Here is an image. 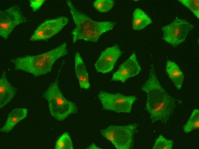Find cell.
I'll return each instance as SVG.
<instances>
[{
    "label": "cell",
    "mask_w": 199,
    "mask_h": 149,
    "mask_svg": "<svg viewBox=\"0 0 199 149\" xmlns=\"http://www.w3.org/2000/svg\"><path fill=\"white\" fill-rule=\"evenodd\" d=\"M141 89L146 94L145 109L150 115L152 123L160 121L166 125L176 106V100L161 85L152 65L150 66L149 77Z\"/></svg>",
    "instance_id": "1"
},
{
    "label": "cell",
    "mask_w": 199,
    "mask_h": 149,
    "mask_svg": "<svg viewBox=\"0 0 199 149\" xmlns=\"http://www.w3.org/2000/svg\"><path fill=\"white\" fill-rule=\"evenodd\" d=\"M68 54L67 44L64 42L47 52L36 55L16 58L11 62L15 70L22 71L37 77L51 72L55 62Z\"/></svg>",
    "instance_id": "2"
},
{
    "label": "cell",
    "mask_w": 199,
    "mask_h": 149,
    "mask_svg": "<svg viewBox=\"0 0 199 149\" xmlns=\"http://www.w3.org/2000/svg\"><path fill=\"white\" fill-rule=\"evenodd\" d=\"M66 3L75 25L72 32L73 44L80 40L96 42L102 34L112 30L116 25L111 21L94 20L76 9L71 1L67 0Z\"/></svg>",
    "instance_id": "3"
},
{
    "label": "cell",
    "mask_w": 199,
    "mask_h": 149,
    "mask_svg": "<svg viewBox=\"0 0 199 149\" xmlns=\"http://www.w3.org/2000/svg\"><path fill=\"white\" fill-rule=\"evenodd\" d=\"M61 68L59 70L54 81L43 93L47 101L50 114L57 120L62 121L69 116L76 113L77 107L73 102L66 99L60 89L59 79Z\"/></svg>",
    "instance_id": "4"
},
{
    "label": "cell",
    "mask_w": 199,
    "mask_h": 149,
    "mask_svg": "<svg viewBox=\"0 0 199 149\" xmlns=\"http://www.w3.org/2000/svg\"><path fill=\"white\" fill-rule=\"evenodd\" d=\"M138 125L135 123L123 126L110 125L100 130L101 135L117 149H129L134 143Z\"/></svg>",
    "instance_id": "5"
},
{
    "label": "cell",
    "mask_w": 199,
    "mask_h": 149,
    "mask_svg": "<svg viewBox=\"0 0 199 149\" xmlns=\"http://www.w3.org/2000/svg\"><path fill=\"white\" fill-rule=\"evenodd\" d=\"M103 109L118 113H129L137 98L134 95H126L120 93H110L101 91L97 95Z\"/></svg>",
    "instance_id": "6"
},
{
    "label": "cell",
    "mask_w": 199,
    "mask_h": 149,
    "mask_svg": "<svg viewBox=\"0 0 199 149\" xmlns=\"http://www.w3.org/2000/svg\"><path fill=\"white\" fill-rule=\"evenodd\" d=\"M194 26L185 19L176 18L172 22L163 26L162 39L174 47L184 42Z\"/></svg>",
    "instance_id": "7"
},
{
    "label": "cell",
    "mask_w": 199,
    "mask_h": 149,
    "mask_svg": "<svg viewBox=\"0 0 199 149\" xmlns=\"http://www.w3.org/2000/svg\"><path fill=\"white\" fill-rule=\"evenodd\" d=\"M27 18L21 8L17 5L11 6L0 11V35L6 40L18 25L27 22Z\"/></svg>",
    "instance_id": "8"
},
{
    "label": "cell",
    "mask_w": 199,
    "mask_h": 149,
    "mask_svg": "<svg viewBox=\"0 0 199 149\" xmlns=\"http://www.w3.org/2000/svg\"><path fill=\"white\" fill-rule=\"evenodd\" d=\"M69 21V19L64 16L47 20L36 28L29 40L32 41L47 40L59 33Z\"/></svg>",
    "instance_id": "9"
},
{
    "label": "cell",
    "mask_w": 199,
    "mask_h": 149,
    "mask_svg": "<svg viewBox=\"0 0 199 149\" xmlns=\"http://www.w3.org/2000/svg\"><path fill=\"white\" fill-rule=\"evenodd\" d=\"M122 54V51L117 45L107 48L102 51L94 64L96 71L103 74L110 72Z\"/></svg>",
    "instance_id": "10"
},
{
    "label": "cell",
    "mask_w": 199,
    "mask_h": 149,
    "mask_svg": "<svg viewBox=\"0 0 199 149\" xmlns=\"http://www.w3.org/2000/svg\"><path fill=\"white\" fill-rule=\"evenodd\" d=\"M141 70V67L137 60L136 53L134 52L120 65L113 74L111 81L124 83L128 79L137 75Z\"/></svg>",
    "instance_id": "11"
},
{
    "label": "cell",
    "mask_w": 199,
    "mask_h": 149,
    "mask_svg": "<svg viewBox=\"0 0 199 149\" xmlns=\"http://www.w3.org/2000/svg\"><path fill=\"white\" fill-rule=\"evenodd\" d=\"M17 92L16 88L8 80L6 72L1 74L0 79V108L1 109L10 102Z\"/></svg>",
    "instance_id": "12"
},
{
    "label": "cell",
    "mask_w": 199,
    "mask_h": 149,
    "mask_svg": "<svg viewBox=\"0 0 199 149\" xmlns=\"http://www.w3.org/2000/svg\"><path fill=\"white\" fill-rule=\"evenodd\" d=\"M75 69L80 87L85 89H89L90 85L89 74L83 61L78 51L75 55Z\"/></svg>",
    "instance_id": "13"
},
{
    "label": "cell",
    "mask_w": 199,
    "mask_h": 149,
    "mask_svg": "<svg viewBox=\"0 0 199 149\" xmlns=\"http://www.w3.org/2000/svg\"><path fill=\"white\" fill-rule=\"evenodd\" d=\"M28 109L24 108H18L13 110L9 114L4 125L0 130L1 132L8 133L16 125L27 117Z\"/></svg>",
    "instance_id": "14"
},
{
    "label": "cell",
    "mask_w": 199,
    "mask_h": 149,
    "mask_svg": "<svg viewBox=\"0 0 199 149\" xmlns=\"http://www.w3.org/2000/svg\"><path fill=\"white\" fill-rule=\"evenodd\" d=\"M166 71L171 80L178 90H180L183 82L184 76L178 65L170 60L167 61Z\"/></svg>",
    "instance_id": "15"
},
{
    "label": "cell",
    "mask_w": 199,
    "mask_h": 149,
    "mask_svg": "<svg viewBox=\"0 0 199 149\" xmlns=\"http://www.w3.org/2000/svg\"><path fill=\"white\" fill-rule=\"evenodd\" d=\"M153 23L150 17L143 10L137 8L134 10L132 21L133 30H139L143 29Z\"/></svg>",
    "instance_id": "16"
},
{
    "label": "cell",
    "mask_w": 199,
    "mask_h": 149,
    "mask_svg": "<svg viewBox=\"0 0 199 149\" xmlns=\"http://www.w3.org/2000/svg\"><path fill=\"white\" fill-rule=\"evenodd\" d=\"M199 128V110L194 109L183 126L184 131L188 134Z\"/></svg>",
    "instance_id": "17"
},
{
    "label": "cell",
    "mask_w": 199,
    "mask_h": 149,
    "mask_svg": "<svg viewBox=\"0 0 199 149\" xmlns=\"http://www.w3.org/2000/svg\"><path fill=\"white\" fill-rule=\"evenodd\" d=\"M55 149H73V143L69 134H63L57 141L55 147Z\"/></svg>",
    "instance_id": "18"
},
{
    "label": "cell",
    "mask_w": 199,
    "mask_h": 149,
    "mask_svg": "<svg viewBox=\"0 0 199 149\" xmlns=\"http://www.w3.org/2000/svg\"><path fill=\"white\" fill-rule=\"evenodd\" d=\"M114 5V1L111 0H97L94 2L93 5L98 11L102 13L111 10Z\"/></svg>",
    "instance_id": "19"
},
{
    "label": "cell",
    "mask_w": 199,
    "mask_h": 149,
    "mask_svg": "<svg viewBox=\"0 0 199 149\" xmlns=\"http://www.w3.org/2000/svg\"><path fill=\"white\" fill-rule=\"evenodd\" d=\"M173 140H168L160 134L156 140L152 149H172L173 148Z\"/></svg>",
    "instance_id": "20"
},
{
    "label": "cell",
    "mask_w": 199,
    "mask_h": 149,
    "mask_svg": "<svg viewBox=\"0 0 199 149\" xmlns=\"http://www.w3.org/2000/svg\"><path fill=\"white\" fill-rule=\"evenodd\" d=\"M179 2L189 9L198 19L199 18V0H179Z\"/></svg>",
    "instance_id": "21"
},
{
    "label": "cell",
    "mask_w": 199,
    "mask_h": 149,
    "mask_svg": "<svg viewBox=\"0 0 199 149\" xmlns=\"http://www.w3.org/2000/svg\"><path fill=\"white\" fill-rule=\"evenodd\" d=\"M45 1V0H31L30 1V6L34 11H37Z\"/></svg>",
    "instance_id": "22"
},
{
    "label": "cell",
    "mask_w": 199,
    "mask_h": 149,
    "mask_svg": "<svg viewBox=\"0 0 199 149\" xmlns=\"http://www.w3.org/2000/svg\"><path fill=\"white\" fill-rule=\"evenodd\" d=\"M87 149H101L94 143L91 144Z\"/></svg>",
    "instance_id": "23"
}]
</instances>
